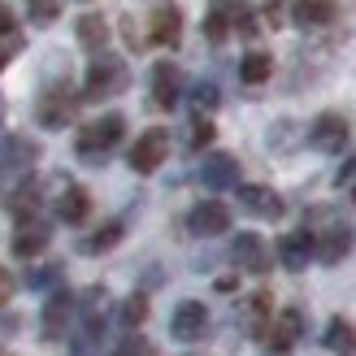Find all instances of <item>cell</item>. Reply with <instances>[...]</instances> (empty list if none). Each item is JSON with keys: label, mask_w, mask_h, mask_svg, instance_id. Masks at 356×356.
Returning <instances> with one entry per match:
<instances>
[{"label": "cell", "mask_w": 356, "mask_h": 356, "mask_svg": "<svg viewBox=\"0 0 356 356\" xmlns=\"http://www.w3.org/2000/svg\"><path fill=\"white\" fill-rule=\"evenodd\" d=\"M300 334H305V313H300V309H282L278 317L265 322V330L257 334V339H261V348L270 356H291L296 343H300Z\"/></svg>", "instance_id": "cell-3"}, {"label": "cell", "mask_w": 356, "mask_h": 356, "mask_svg": "<svg viewBox=\"0 0 356 356\" xmlns=\"http://www.w3.org/2000/svg\"><path fill=\"white\" fill-rule=\"evenodd\" d=\"M109 356H156V348L144 339V334H127V339H118Z\"/></svg>", "instance_id": "cell-30"}, {"label": "cell", "mask_w": 356, "mask_h": 356, "mask_svg": "<svg viewBox=\"0 0 356 356\" xmlns=\"http://www.w3.org/2000/svg\"><path fill=\"white\" fill-rule=\"evenodd\" d=\"M118 322L127 326V330L144 326V322H148V300H144V296H131V300H122V305H118Z\"/></svg>", "instance_id": "cell-27"}, {"label": "cell", "mask_w": 356, "mask_h": 356, "mask_svg": "<svg viewBox=\"0 0 356 356\" xmlns=\"http://www.w3.org/2000/svg\"><path fill=\"white\" fill-rule=\"evenodd\" d=\"M239 209L252 213V218H282V200L274 187H261V183H243L239 187Z\"/></svg>", "instance_id": "cell-15"}, {"label": "cell", "mask_w": 356, "mask_h": 356, "mask_svg": "<svg viewBox=\"0 0 356 356\" xmlns=\"http://www.w3.org/2000/svg\"><path fill=\"white\" fill-rule=\"evenodd\" d=\"M70 313H74V296L70 291H57V296H48L44 300V317H40V330H44V339H65V322H70Z\"/></svg>", "instance_id": "cell-16"}, {"label": "cell", "mask_w": 356, "mask_h": 356, "mask_svg": "<svg viewBox=\"0 0 356 356\" xmlns=\"http://www.w3.org/2000/svg\"><path fill=\"white\" fill-rule=\"evenodd\" d=\"M79 44L92 48V52H100L104 44H109V22H104L100 13H83L79 17Z\"/></svg>", "instance_id": "cell-24"}, {"label": "cell", "mask_w": 356, "mask_h": 356, "mask_svg": "<svg viewBox=\"0 0 356 356\" xmlns=\"http://www.w3.org/2000/svg\"><path fill=\"white\" fill-rule=\"evenodd\" d=\"M352 204H356V187H352Z\"/></svg>", "instance_id": "cell-38"}, {"label": "cell", "mask_w": 356, "mask_h": 356, "mask_svg": "<svg viewBox=\"0 0 356 356\" xmlns=\"http://www.w3.org/2000/svg\"><path fill=\"white\" fill-rule=\"evenodd\" d=\"M178 96H183V74H178L174 61H156L152 65V104L156 109H174Z\"/></svg>", "instance_id": "cell-13"}, {"label": "cell", "mask_w": 356, "mask_h": 356, "mask_svg": "<svg viewBox=\"0 0 356 356\" xmlns=\"http://www.w3.org/2000/svg\"><path fill=\"white\" fill-rule=\"evenodd\" d=\"M278 261L282 270H305L313 261V230H291V235L278 239Z\"/></svg>", "instance_id": "cell-18"}, {"label": "cell", "mask_w": 356, "mask_h": 356, "mask_svg": "<svg viewBox=\"0 0 356 356\" xmlns=\"http://www.w3.org/2000/svg\"><path fill=\"white\" fill-rule=\"evenodd\" d=\"M270 305H274V300H270V291H257L252 300H248V322H252V334H261L265 330V322H270Z\"/></svg>", "instance_id": "cell-28"}, {"label": "cell", "mask_w": 356, "mask_h": 356, "mask_svg": "<svg viewBox=\"0 0 356 356\" xmlns=\"http://www.w3.org/2000/svg\"><path fill=\"white\" fill-rule=\"evenodd\" d=\"M348 252H352V226L339 222V226L322 230V235H313V257L322 265H339Z\"/></svg>", "instance_id": "cell-14"}, {"label": "cell", "mask_w": 356, "mask_h": 356, "mask_svg": "<svg viewBox=\"0 0 356 356\" xmlns=\"http://www.w3.org/2000/svg\"><path fill=\"white\" fill-rule=\"evenodd\" d=\"M204 330H209V309L200 300H183L170 317V334L178 343H195V339H204Z\"/></svg>", "instance_id": "cell-7"}, {"label": "cell", "mask_w": 356, "mask_h": 356, "mask_svg": "<svg viewBox=\"0 0 356 356\" xmlns=\"http://www.w3.org/2000/svg\"><path fill=\"white\" fill-rule=\"evenodd\" d=\"M79 100H83V96H74L65 83H57V87H48V92L40 96V104H35V118H40V127L61 131V127H70V122H74Z\"/></svg>", "instance_id": "cell-4"}, {"label": "cell", "mask_w": 356, "mask_h": 356, "mask_svg": "<svg viewBox=\"0 0 356 356\" xmlns=\"http://www.w3.org/2000/svg\"><path fill=\"white\" fill-rule=\"evenodd\" d=\"M352 178H356V156H352V161H348V165L339 170V178H334V183H339V187H343V183H352Z\"/></svg>", "instance_id": "cell-36"}, {"label": "cell", "mask_w": 356, "mask_h": 356, "mask_svg": "<svg viewBox=\"0 0 356 356\" xmlns=\"http://www.w3.org/2000/svg\"><path fill=\"white\" fill-rule=\"evenodd\" d=\"M165 156H170V131L161 127H152L135 139V148H131V170L135 174H156V165H165Z\"/></svg>", "instance_id": "cell-5"}, {"label": "cell", "mask_w": 356, "mask_h": 356, "mask_svg": "<svg viewBox=\"0 0 356 356\" xmlns=\"http://www.w3.org/2000/svg\"><path fill=\"white\" fill-rule=\"evenodd\" d=\"M48 243H52L48 222H40L35 213H31V218H17V230H13V239H9L13 257H40Z\"/></svg>", "instance_id": "cell-11"}, {"label": "cell", "mask_w": 356, "mask_h": 356, "mask_svg": "<svg viewBox=\"0 0 356 356\" xmlns=\"http://www.w3.org/2000/svg\"><path fill=\"white\" fill-rule=\"evenodd\" d=\"M127 61L118 57H96L92 65H87V79H83V100H113L127 92Z\"/></svg>", "instance_id": "cell-2"}, {"label": "cell", "mask_w": 356, "mask_h": 356, "mask_svg": "<svg viewBox=\"0 0 356 356\" xmlns=\"http://www.w3.org/2000/svg\"><path fill=\"white\" fill-rule=\"evenodd\" d=\"M87 209H92V200H87V191L79 183H70V178H61L57 183V195H52V213L65 222V226H79L87 218Z\"/></svg>", "instance_id": "cell-12"}, {"label": "cell", "mask_w": 356, "mask_h": 356, "mask_svg": "<svg viewBox=\"0 0 356 356\" xmlns=\"http://www.w3.org/2000/svg\"><path fill=\"white\" fill-rule=\"evenodd\" d=\"M0 356H9V352H0Z\"/></svg>", "instance_id": "cell-39"}, {"label": "cell", "mask_w": 356, "mask_h": 356, "mask_svg": "<svg viewBox=\"0 0 356 356\" xmlns=\"http://www.w3.org/2000/svg\"><path fill=\"white\" fill-rule=\"evenodd\" d=\"M35 161H40V144L26 135H9L0 139V165L5 170H31Z\"/></svg>", "instance_id": "cell-19"}, {"label": "cell", "mask_w": 356, "mask_h": 356, "mask_svg": "<svg viewBox=\"0 0 356 356\" xmlns=\"http://www.w3.org/2000/svg\"><path fill=\"white\" fill-rule=\"evenodd\" d=\"M83 326L74 330L70 339V356H96L100 352V334H104V322H100V309H83Z\"/></svg>", "instance_id": "cell-20"}, {"label": "cell", "mask_w": 356, "mask_h": 356, "mask_svg": "<svg viewBox=\"0 0 356 356\" xmlns=\"http://www.w3.org/2000/svg\"><path fill=\"white\" fill-rule=\"evenodd\" d=\"M148 40L156 48H178V40H183V9L178 5H156L152 17H148Z\"/></svg>", "instance_id": "cell-10"}, {"label": "cell", "mask_w": 356, "mask_h": 356, "mask_svg": "<svg viewBox=\"0 0 356 356\" xmlns=\"http://www.w3.org/2000/svg\"><path fill=\"white\" fill-rule=\"evenodd\" d=\"M9 330H17V322L13 317H0V334H9Z\"/></svg>", "instance_id": "cell-37"}, {"label": "cell", "mask_w": 356, "mask_h": 356, "mask_svg": "<svg viewBox=\"0 0 356 356\" xmlns=\"http://www.w3.org/2000/svg\"><path fill=\"white\" fill-rule=\"evenodd\" d=\"M13 287H17V282H13V274L5 270V265H0V305H9V296H13Z\"/></svg>", "instance_id": "cell-35"}, {"label": "cell", "mask_w": 356, "mask_h": 356, "mask_svg": "<svg viewBox=\"0 0 356 356\" xmlns=\"http://www.w3.org/2000/svg\"><path fill=\"white\" fill-rule=\"evenodd\" d=\"M13 31H17V17H13V9H9V5H0V40H9Z\"/></svg>", "instance_id": "cell-34"}, {"label": "cell", "mask_w": 356, "mask_h": 356, "mask_svg": "<svg viewBox=\"0 0 356 356\" xmlns=\"http://www.w3.org/2000/svg\"><path fill=\"white\" fill-rule=\"evenodd\" d=\"M291 13L300 26H330L334 22V0H291Z\"/></svg>", "instance_id": "cell-22"}, {"label": "cell", "mask_w": 356, "mask_h": 356, "mask_svg": "<svg viewBox=\"0 0 356 356\" xmlns=\"http://www.w3.org/2000/svg\"><path fill=\"white\" fill-rule=\"evenodd\" d=\"M209 139H213V122H209V118L200 113V118L191 122V131H187V148H204Z\"/></svg>", "instance_id": "cell-31"}, {"label": "cell", "mask_w": 356, "mask_h": 356, "mask_svg": "<svg viewBox=\"0 0 356 356\" xmlns=\"http://www.w3.org/2000/svg\"><path fill=\"white\" fill-rule=\"evenodd\" d=\"M230 261H235L243 274H265L270 270V248H265V239L252 235V230H239V235L230 239Z\"/></svg>", "instance_id": "cell-6"}, {"label": "cell", "mask_w": 356, "mask_h": 356, "mask_svg": "<svg viewBox=\"0 0 356 356\" xmlns=\"http://www.w3.org/2000/svg\"><path fill=\"white\" fill-rule=\"evenodd\" d=\"M48 282H61V265H44L40 274H31V287H48Z\"/></svg>", "instance_id": "cell-33"}, {"label": "cell", "mask_w": 356, "mask_h": 356, "mask_svg": "<svg viewBox=\"0 0 356 356\" xmlns=\"http://www.w3.org/2000/svg\"><path fill=\"white\" fill-rule=\"evenodd\" d=\"M322 343H326L334 356H352V352H356V326L348 322V317H330Z\"/></svg>", "instance_id": "cell-21"}, {"label": "cell", "mask_w": 356, "mask_h": 356, "mask_svg": "<svg viewBox=\"0 0 356 356\" xmlns=\"http://www.w3.org/2000/svg\"><path fill=\"white\" fill-rule=\"evenodd\" d=\"M187 230H191V235H200V239L226 235V230H230V209L222 200H200L187 213Z\"/></svg>", "instance_id": "cell-8"}, {"label": "cell", "mask_w": 356, "mask_h": 356, "mask_svg": "<svg viewBox=\"0 0 356 356\" xmlns=\"http://www.w3.org/2000/svg\"><path fill=\"white\" fill-rule=\"evenodd\" d=\"M204 35H209V44H226V35H230V13L222 9V0H213V9L204 17Z\"/></svg>", "instance_id": "cell-26"}, {"label": "cell", "mask_w": 356, "mask_h": 356, "mask_svg": "<svg viewBox=\"0 0 356 356\" xmlns=\"http://www.w3.org/2000/svg\"><path fill=\"white\" fill-rule=\"evenodd\" d=\"M200 183L209 191H226V187H235L239 183V161L230 152H213L204 156V165H200Z\"/></svg>", "instance_id": "cell-17"}, {"label": "cell", "mask_w": 356, "mask_h": 356, "mask_svg": "<svg viewBox=\"0 0 356 356\" xmlns=\"http://www.w3.org/2000/svg\"><path fill=\"white\" fill-rule=\"evenodd\" d=\"M122 131H127V118H122V113H104V118L87 122V127L79 131L74 148H79V156H87V161H100V156H109L122 144Z\"/></svg>", "instance_id": "cell-1"}, {"label": "cell", "mask_w": 356, "mask_h": 356, "mask_svg": "<svg viewBox=\"0 0 356 356\" xmlns=\"http://www.w3.org/2000/svg\"><path fill=\"white\" fill-rule=\"evenodd\" d=\"M218 104H222V96H218V87H213V83H195L191 87V109L195 113H213Z\"/></svg>", "instance_id": "cell-29"}, {"label": "cell", "mask_w": 356, "mask_h": 356, "mask_svg": "<svg viewBox=\"0 0 356 356\" xmlns=\"http://www.w3.org/2000/svg\"><path fill=\"white\" fill-rule=\"evenodd\" d=\"M274 74V61H270V52H248V57L239 61V79L248 87H261L265 79Z\"/></svg>", "instance_id": "cell-25"}, {"label": "cell", "mask_w": 356, "mask_h": 356, "mask_svg": "<svg viewBox=\"0 0 356 356\" xmlns=\"http://www.w3.org/2000/svg\"><path fill=\"white\" fill-rule=\"evenodd\" d=\"M118 243H122V222H104L87 239H79V252L83 257H100V252H109V248H118Z\"/></svg>", "instance_id": "cell-23"}, {"label": "cell", "mask_w": 356, "mask_h": 356, "mask_svg": "<svg viewBox=\"0 0 356 356\" xmlns=\"http://www.w3.org/2000/svg\"><path fill=\"white\" fill-rule=\"evenodd\" d=\"M309 144L317 152H343L348 148V118L343 113H322L309 127Z\"/></svg>", "instance_id": "cell-9"}, {"label": "cell", "mask_w": 356, "mask_h": 356, "mask_svg": "<svg viewBox=\"0 0 356 356\" xmlns=\"http://www.w3.org/2000/svg\"><path fill=\"white\" fill-rule=\"evenodd\" d=\"M26 9H31V22H40V26H48L52 17H57V9H61V5H57V0H31Z\"/></svg>", "instance_id": "cell-32"}]
</instances>
